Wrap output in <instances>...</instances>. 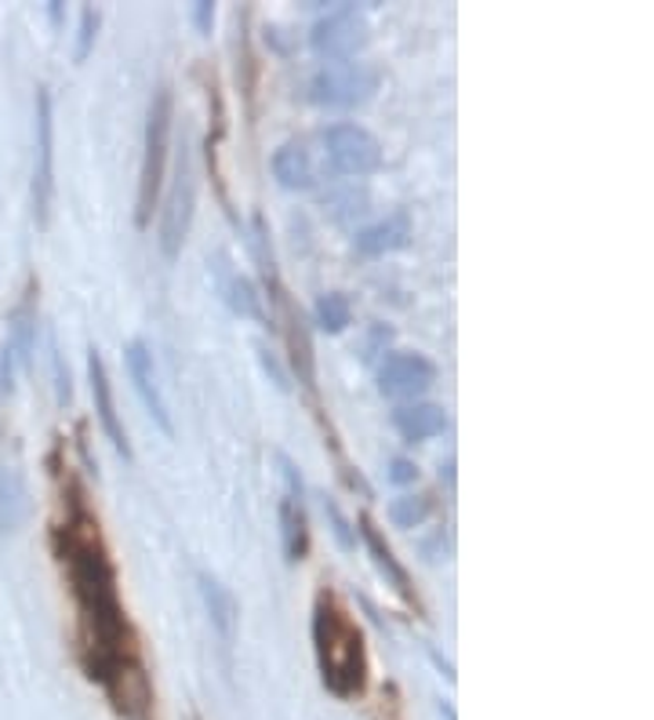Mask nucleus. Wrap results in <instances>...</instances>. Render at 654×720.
<instances>
[{
    "instance_id": "f257e3e1",
    "label": "nucleus",
    "mask_w": 654,
    "mask_h": 720,
    "mask_svg": "<svg viewBox=\"0 0 654 720\" xmlns=\"http://www.w3.org/2000/svg\"><path fill=\"white\" fill-rule=\"evenodd\" d=\"M55 549L62 571L70 579V594L81 611V666L91 684L110 691L124 677L146 670L127 626V615L116 589V568L99 539V520L76 503L65 524L55 528Z\"/></svg>"
},
{
    "instance_id": "f03ea898",
    "label": "nucleus",
    "mask_w": 654,
    "mask_h": 720,
    "mask_svg": "<svg viewBox=\"0 0 654 720\" xmlns=\"http://www.w3.org/2000/svg\"><path fill=\"white\" fill-rule=\"evenodd\" d=\"M313 655L324 688L338 699H357L368 688V645L349 608L331 589H320L313 605Z\"/></svg>"
},
{
    "instance_id": "7ed1b4c3",
    "label": "nucleus",
    "mask_w": 654,
    "mask_h": 720,
    "mask_svg": "<svg viewBox=\"0 0 654 720\" xmlns=\"http://www.w3.org/2000/svg\"><path fill=\"white\" fill-rule=\"evenodd\" d=\"M172 121H175V95H172V88L161 84L150 99L146 131H142V172H139V204H135L139 230L150 226L153 207H156V201H161L164 168H167V142H172Z\"/></svg>"
},
{
    "instance_id": "20e7f679",
    "label": "nucleus",
    "mask_w": 654,
    "mask_h": 720,
    "mask_svg": "<svg viewBox=\"0 0 654 720\" xmlns=\"http://www.w3.org/2000/svg\"><path fill=\"white\" fill-rule=\"evenodd\" d=\"M33 219L37 226H48L51 204H55V102L48 88H37L33 102Z\"/></svg>"
},
{
    "instance_id": "39448f33",
    "label": "nucleus",
    "mask_w": 654,
    "mask_h": 720,
    "mask_svg": "<svg viewBox=\"0 0 654 720\" xmlns=\"http://www.w3.org/2000/svg\"><path fill=\"white\" fill-rule=\"evenodd\" d=\"M378 91V70L368 62H324L317 73L309 77L306 99L327 110H352L364 107Z\"/></svg>"
},
{
    "instance_id": "423d86ee",
    "label": "nucleus",
    "mask_w": 654,
    "mask_h": 720,
    "mask_svg": "<svg viewBox=\"0 0 654 720\" xmlns=\"http://www.w3.org/2000/svg\"><path fill=\"white\" fill-rule=\"evenodd\" d=\"M324 153L331 161V172L335 175H375L382 168V142H378L368 128L360 124H331L324 131Z\"/></svg>"
},
{
    "instance_id": "0eeeda50",
    "label": "nucleus",
    "mask_w": 654,
    "mask_h": 720,
    "mask_svg": "<svg viewBox=\"0 0 654 720\" xmlns=\"http://www.w3.org/2000/svg\"><path fill=\"white\" fill-rule=\"evenodd\" d=\"M193 207H196V172H193V156L182 146L178 164H175V182L167 190V201L161 207V252L164 258H178L182 241L190 233L193 222Z\"/></svg>"
},
{
    "instance_id": "6e6552de",
    "label": "nucleus",
    "mask_w": 654,
    "mask_h": 720,
    "mask_svg": "<svg viewBox=\"0 0 654 720\" xmlns=\"http://www.w3.org/2000/svg\"><path fill=\"white\" fill-rule=\"evenodd\" d=\"M309 44L320 59L343 62L368 44V19H364V11L357 4H338L324 19L313 22Z\"/></svg>"
},
{
    "instance_id": "1a4fd4ad",
    "label": "nucleus",
    "mask_w": 654,
    "mask_h": 720,
    "mask_svg": "<svg viewBox=\"0 0 654 720\" xmlns=\"http://www.w3.org/2000/svg\"><path fill=\"white\" fill-rule=\"evenodd\" d=\"M124 364H127V375H131V386H135L139 400L146 404L150 418L156 423L164 437H175V418L172 408L164 400V389H161V378H156V364H153V353L142 338H131L127 349H124Z\"/></svg>"
},
{
    "instance_id": "9d476101",
    "label": "nucleus",
    "mask_w": 654,
    "mask_h": 720,
    "mask_svg": "<svg viewBox=\"0 0 654 720\" xmlns=\"http://www.w3.org/2000/svg\"><path fill=\"white\" fill-rule=\"evenodd\" d=\"M437 383V364L422 353H389L378 368V389L392 400H418Z\"/></svg>"
},
{
    "instance_id": "9b49d317",
    "label": "nucleus",
    "mask_w": 654,
    "mask_h": 720,
    "mask_svg": "<svg viewBox=\"0 0 654 720\" xmlns=\"http://www.w3.org/2000/svg\"><path fill=\"white\" fill-rule=\"evenodd\" d=\"M88 383H91V400H95V415H99V426L106 440L113 444V452L131 463V440H127V429L121 423V412H116V400H113V386H110V372H106V361L102 353L91 346L88 349Z\"/></svg>"
},
{
    "instance_id": "f8f14e48",
    "label": "nucleus",
    "mask_w": 654,
    "mask_h": 720,
    "mask_svg": "<svg viewBox=\"0 0 654 720\" xmlns=\"http://www.w3.org/2000/svg\"><path fill=\"white\" fill-rule=\"evenodd\" d=\"M33 346H37V287L30 284L22 295V303L11 310V317H8L4 353L11 357V364H16V372H30Z\"/></svg>"
},
{
    "instance_id": "ddd939ff",
    "label": "nucleus",
    "mask_w": 654,
    "mask_h": 720,
    "mask_svg": "<svg viewBox=\"0 0 654 720\" xmlns=\"http://www.w3.org/2000/svg\"><path fill=\"white\" fill-rule=\"evenodd\" d=\"M273 287V298L280 303L284 310V332H287V349H292V364H295V372H298V383L303 386H313V378H317V361H313V343H309V327H306V317L292 306V298H287V292L277 284H269Z\"/></svg>"
},
{
    "instance_id": "4468645a",
    "label": "nucleus",
    "mask_w": 654,
    "mask_h": 720,
    "mask_svg": "<svg viewBox=\"0 0 654 720\" xmlns=\"http://www.w3.org/2000/svg\"><path fill=\"white\" fill-rule=\"evenodd\" d=\"M196 589H201V600L207 608V619H212V630L218 633L222 645H233V633H237V600H233L229 586L212 571H196Z\"/></svg>"
},
{
    "instance_id": "2eb2a0df",
    "label": "nucleus",
    "mask_w": 654,
    "mask_h": 720,
    "mask_svg": "<svg viewBox=\"0 0 654 720\" xmlns=\"http://www.w3.org/2000/svg\"><path fill=\"white\" fill-rule=\"evenodd\" d=\"M360 539H364V546H368V554H371V560H375V568L386 575V582L397 589V594L408 600V605H418V597H415V589H411V575H408V568L400 565L397 560V554H392V546L382 539V531L375 528V520L368 517V514H360Z\"/></svg>"
},
{
    "instance_id": "dca6fc26",
    "label": "nucleus",
    "mask_w": 654,
    "mask_h": 720,
    "mask_svg": "<svg viewBox=\"0 0 654 720\" xmlns=\"http://www.w3.org/2000/svg\"><path fill=\"white\" fill-rule=\"evenodd\" d=\"M392 426H397V434L408 444H422V440L448 429V412H443L440 404H429V400L400 404V408L392 412Z\"/></svg>"
},
{
    "instance_id": "f3484780",
    "label": "nucleus",
    "mask_w": 654,
    "mask_h": 720,
    "mask_svg": "<svg viewBox=\"0 0 654 720\" xmlns=\"http://www.w3.org/2000/svg\"><path fill=\"white\" fill-rule=\"evenodd\" d=\"M411 241V219L408 212H397L382 222H375V226L360 230L357 233V252L368 255V258H378V255H389V252H400V247H408Z\"/></svg>"
},
{
    "instance_id": "a211bd4d",
    "label": "nucleus",
    "mask_w": 654,
    "mask_h": 720,
    "mask_svg": "<svg viewBox=\"0 0 654 720\" xmlns=\"http://www.w3.org/2000/svg\"><path fill=\"white\" fill-rule=\"evenodd\" d=\"M280 542L284 560L298 565L309 554V517H306V495H284L280 499Z\"/></svg>"
},
{
    "instance_id": "6ab92c4d",
    "label": "nucleus",
    "mask_w": 654,
    "mask_h": 720,
    "mask_svg": "<svg viewBox=\"0 0 654 720\" xmlns=\"http://www.w3.org/2000/svg\"><path fill=\"white\" fill-rule=\"evenodd\" d=\"M25 514H30V491L19 469L0 466V535H11L22 528Z\"/></svg>"
},
{
    "instance_id": "aec40b11",
    "label": "nucleus",
    "mask_w": 654,
    "mask_h": 720,
    "mask_svg": "<svg viewBox=\"0 0 654 720\" xmlns=\"http://www.w3.org/2000/svg\"><path fill=\"white\" fill-rule=\"evenodd\" d=\"M273 175L284 190H313L317 186V168H313L309 153L295 142H287L273 153Z\"/></svg>"
},
{
    "instance_id": "412c9836",
    "label": "nucleus",
    "mask_w": 654,
    "mask_h": 720,
    "mask_svg": "<svg viewBox=\"0 0 654 720\" xmlns=\"http://www.w3.org/2000/svg\"><path fill=\"white\" fill-rule=\"evenodd\" d=\"M222 292H226V303H229L233 313H237V317L269 327V313H266V306H262L258 287L247 277H237V273H233V277H226V284H222Z\"/></svg>"
},
{
    "instance_id": "4be33fe9",
    "label": "nucleus",
    "mask_w": 654,
    "mask_h": 720,
    "mask_svg": "<svg viewBox=\"0 0 654 720\" xmlns=\"http://www.w3.org/2000/svg\"><path fill=\"white\" fill-rule=\"evenodd\" d=\"M349 321H352V306L343 292H327L317 298V306H313V324L327 335H343Z\"/></svg>"
},
{
    "instance_id": "5701e85b",
    "label": "nucleus",
    "mask_w": 654,
    "mask_h": 720,
    "mask_svg": "<svg viewBox=\"0 0 654 720\" xmlns=\"http://www.w3.org/2000/svg\"><path fill=\"white\" fill-rule=\"evenodd\" d=\"M429 499L426 495H400V499L389 503V520L397 524V528H418L426 517H429Z\"/></svg>"
},
{
    "instance_id": "b1692460",
    "label": "nucleus",
    "mask_w": 654,
    "mask_h": 720,
    "mask_svg": "<svg viewBox=\"0 0 654 720\" xmlns=\"http://www.w3.org/2000/svg\"><path fill=\"white\" fill-rule=\"evenodd\" d=\"M99 22H102V11L99 8H81V22H76V48H73V62H84L95 48V37H99Z\"/></svg>"
},
{
    "instance_id": "393cba45",
    "label": "nucleus",
    "mask_w": 654,
    "mask_h": 720,
    "mask_svg": "<svg viewBox=\"0 0 654 720\" xmlns=\"http://www.w3.org/2000/svg\"><path fill=\"white\" fill-rule=\"evenodd\" d=\"M324 514H327V520H331V535L338 539V546H343V549H357V531L349 528V520L343 517V509H338L335 499H324Z\"/></svg>"
},
{
    "instance_id": "a878e982",
    "label": "nucleus",
    "mask_w": 654,
    "mask_h": 720,
    "mask_svg": "<svg viewBox=\"0 0 654 720\" xmlns=\"http://www.w3.org/2000/svg\"><path fill=\"white\" fill-rule=\"evenodd\" d=\"M258 361H262V368H266V375L277 383V389H287L292 383H287V372L280 368V361H277V353H269L266 346H258Z\"/></svg>"
},
{
    "instance_id": "bb28decb",
    "label": "nucleus",
    "mask_w": 654,
    "mask_h": 720,
    "mask_svg": "<svg viewBox=\"0 0 654 720\" xmlns=\"http://www.w3.org/2000/svg\"><path fill=\"white\" fill-rule=\"evenodd\" d=\"M215 16H218V11H215L212 0H196L193 11H190V19H193V26H196V30H201V33H212Z\"/></svg>"
},
{
    "instance_id": "cd10ccee",
    "label": "nucleus",
    "mask_w": 654,
    "mask_h": 720,
    "mask_svg": "<svg viewBox=\"0 0 654 720\" xmlns=\"http://www.w3.org/2000/svg\"><path fill=\"white\" fill-rule=\"evenodd\" d=\"M389 480L392 484H415L418 480V466L411 458H392L389 463Z\"/></svg>"
},
{
    "instance_id": "c85d7f7f",
    "label": "nucleus",
    "mask_w": 654,
    "mask_h": 720,
    "mask_svg": "<svg viewBox=\"0 0 654 720\" xmlns=\"http://www.w3.org/2000/svg\"><path fill=\"white\" fill-rule=\"evenodd\" d=\"M389 338H392V332H389V327H375V332H371V338H368V346H364V353H360V357H364V361L378 357V349H386V346H389Z\"/></svg>"
}]
</instances>
